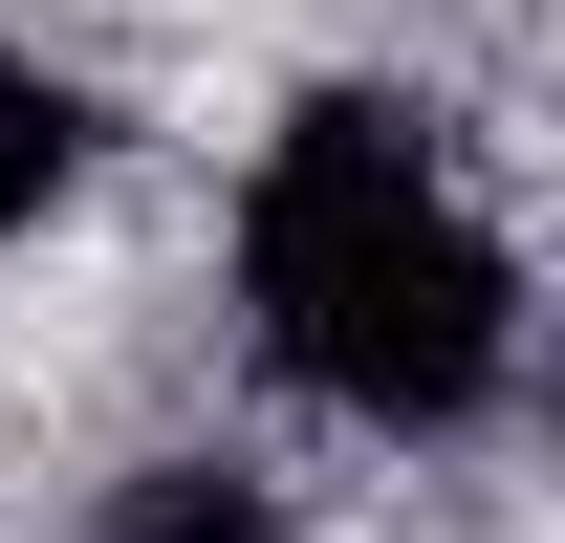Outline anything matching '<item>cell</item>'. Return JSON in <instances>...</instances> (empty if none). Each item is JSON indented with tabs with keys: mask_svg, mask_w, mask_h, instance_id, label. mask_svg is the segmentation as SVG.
I'll use <instances>...</instances> for the list:
<instances>
[{
	"mask_svg": "<svg viewBox=\"0 0 565 543\" xmlns=\"http://www.w3.org/2000/svg\"><path fill=\"white\" fill-rule=\"evenodd\" d=\"M239 305H262V370L282 392L370 413V435H457V413L522 370V262H500V217L435 174L414 109H282L262 196H239Z\"/></svg>",
	"mask_w": 565,
	"mask_h": 543,
	"instance_id": "obj_1",
	"label": "cell"
},
{
	"mask_svg": "<svg viewBox=\"0 0 565 543\" xmlns=\"http://www.w3.org/2000/svg\"><path fill=\"white\" fill-rule=\"evenodd\" d=\"M87 152H109V109H87L66 66H22V44H0V239H44V217L87 196Z\"/></svg>",
	"mask_w": 565,
	"mask_h": 543,
	"instance_id": "obj_2",
	"label": "cell"
},
{
	"mask_svg": "<svg viewBox=\"0 0 565 543\" xmlns=\"http://www.w3.org/2000/svg\"><path fill=\"white\" fill-rule=\"evenodd\" d=\"M109 543H282V500H262L239 457H152L131 500H109Z\"/></svg>",
	"mask_w": 565,
	"mask_h": 543,
	"instance_id": "obj_3",
	"label": "cell"
}]
</instances>
